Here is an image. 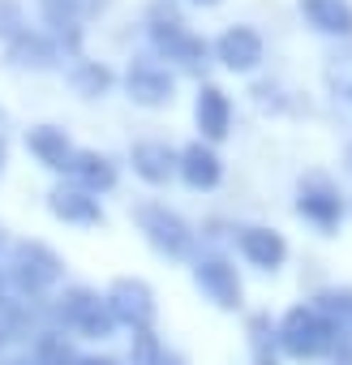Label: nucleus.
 <instances>
[{
	"mask_svg": "<svg viewBox=\"0 0 352 365\" xmlns=\"http://www.w3.org/2000/svg\"><path fill=\"white\" fill-rule=\"evenodd\" d=\"M125 91H129V99L142 103V108H163V103H172L176 78H172L167 69L142 61V65H133V69L125 73Z\"/></svg>",
	"mask_w": 352,
	"mask_h": 365,
	"instance_id": "9d476101",
	"label": "nucleus"
},
{
	"mask_svg": "<svg viewBox=\"0 0 352 365\" xmlns=\"http://www.w3.org/2000/svg\"><path fill=\"white\" fill-rule=\"evenodd\" d=\"M194 284H198L219 309H237V305H241V279H237V267H232L228 258H219V254L194 262Z\"/></svg>",
	"mask_w": 352,
	"mask_h": 365,
	"instance_id": "6e6552de",
	"label": "nucleus"
},
{
	"mask_svg": "<svg viewBox=\"0 0 352 365\" xmlns=\"http://www.w3.org/2000/svg\"><path fill=\"white\" fill-rule=\"evenodd\" d=\"M194 5H219V0H194Z\"/></svg>",
	"mask_w": 352,
	"mask_h": 365,
	"instance_id": "c85d7f7f",
	"label": "nucleus"
},
{
	"mask_svg": "<svg viewBox=\"0 0 352 365\" xmlns=\"http://www.w3.org/2000/svg\"><path fill=\"white\" fill-rule=\"evenodd\" d=\"M296 211L314 224V228H322V232H331V228H339V220H343V198H339V190H335V180L331 176H305L301 180V190H296Z\"/></svg>",
	"mask_w": 352,
	"mask_h": 365,
	"instance_id": "423d86ee",
	"label": "nucleus"
},
{
	"mask_svg": "<svg viewBox=\"0 0 352 365\" xmlns=\"http://www.w3.org/2000/svg\"><path fill=\"white\" fill-rule=\"evenodd\" d=\"M56 318L65 322V331L86 335V339H103L116 327V314H112L108 297H99L90 288H69L61 297V305H56Z\"/></svg>",
	"mask_w": 352,
	"mask_h": 365,
	"instance_id": "7ed1b4c3",
	"label": "nucleus"
},
{
	"mask_svg": "<svg viewBox=\"0 0 352 365\" xmlns=\"http://www.w3.org/2000/svg\"><path fill=\"white\" fill-rule=\"evenodd\" d=\"M22 365H43V361H22Z\"/></svg>",
	"mask_w": 352,
	"mask_h": 365,
	"instance_id": "c756f323",
	"label": "nucleus"
},
{
	"mask_svg": "<svg viewBox=\"0 0 352 365\" xmlns=\"http://www.w3.org/2000/svg\"><path fill=\"white\" fill-rule=\"evenodd\" d=\"M9 279L26 297H39V292H48L61 279V258L43 241H18L14 254H9Z\"/></svg>",
	"mask_w": 352,
	"mask_h": 365,
	"instance_id": "39448f33",
	"label": "nucleus"
},
{
	"mask_svg": "<svg viewBox=\"0 0 352 365\" xmlns=\"http://www.w3.org/2000/svg\"><path fill=\"white\" fill-rule=\"evenodd\" d=\"M48 207H52L56 220L78 224V228H95V224H103V207H99V198H95L90 190H82V185H61V190H52Z\"/></svg>",
	"mask_w": 352,
	"mask_h": 365,
	"instance_id": "f8f14e48",
	"label": "nucleus"
},
{
	"mask_svg": "<svg viewBox=\"0 0 352 365\" xmlns=\"http://www.w3.org/2000/svg\"><path fill=\"white\" fill-rule=\"evenodd\" d=\"M133 220H138V228L146 232V241L163 258H190L194 254V232H190V224L176 215V211H167L159 202H146V207L133 211Z\"/></svg>",
	"mask_w": 352,
	"mask_h": 365,
	"instance_id": "20e7f679",
	"label": "nucleus"
},
{
	"mask_svg": "<svg viewBox=\"0 0 352 365\" xmlns=\"http://www.w3.org/2000/svg\"><path fill=\"white\" fill-rule=\"evenodd\" d=\"M39 14H43L52 39L65 43V52L82 48V22H86V14L78 9V0H39Z\"/></svg>",
	"mask_w": 352,
	"mask_h": 365,
	"instance_id": "4468645a",
	"label": "nucleus"
},
{
	"mask_svg": "<svg viewBox=\"0 0 352 365\" xmlns=\"http://www.w3.org/2000/svg\"><path fill=\"white\" fill-rule=\"evenodd\" d=\"M318 301H322V309L335 318V327L352 331V288H331V292H322Z\"/></svg>",
	"mask_w": 352,
	"mask_h": 365,
	"instance_id": "5701e85b",
	"label": "nucleus"
},
{
	"mask_svg": "<svg viewBox=\"0 0 352 365\" xmlns=\"http://www.w3.org/2000/svg\"><path fill=\"white\" fill-rule=\"evenodd\" d=\"M5 339H9V327H5V322H0V344H5Z\"/></svg>",
	"mask_w": 352,
	"mask_h": 365,
	"instance_id": "cd10ccee",
	"label": "nucleus"
},
{
	"mask_svg": "<svg viewBox=\"0 0 352 365\" xmlns=\"http://www.w3.org/2000/svg\"><path fill=\"white\" fill-rule=\"evenodd\" d=\"M129 163H133V172L142 180L163 185V180H172V172H176V150L163 146V142H138L133 155H129Z\"/></svg>",
	"mask_w": 352,
	"mask_h": 365,
	"instance_id": "aec40b11",
	"label": "nucleus"
},
{
	"mask_svg": "<svg viewBox=\"0 0 352 365\" xmlns=\"http://www.w3.org/2000/svg\"><path fill=\"white\" fill-rule=\"evenodd\" d=\"M146 22H150L146 31H150V48H155V56H163V61H172V65H181V69H190V73H198V69L207 65V56H211L207 39H198V35L181 22V14L167 5V0L150 5Z\"/></svg>",
	"mask_w": 352,
	"mask_h": 365,
	"instance_id": "f257e3e1",
	"label": "nucleus"
},
{
	"mask_svg": "<svg viewBox=\"0 0 352 365\" xmlns=\"http://www.w3.org/2000/svg\"><path fill=\"white\" fill-rule=\"evenodd\" d=\"M301 18L326 39H352V5L348 0H301Z\"/></svg>",
	"mask_w": 352,
	"mask_h": 365,
	"instance_id": "ddd939ff",
	"label": "nucleus"
},
{
	"mask_svg": "<svg viewBox=\"0 0 352 365\" xmlns=\"http://www.w3.org/2000/svg\"><path fill=\"white\" fill-rule=\"evenodd\" d=\"M348 163H352V146H348Z\"/></svg>",
	"mask_w": 352,
	"mask_h": 365,
	"instance_id": "2f4dec72",
	"label": "nucleus"
},
{
	"mask_svg": "<svg viewBox=\"0 0 352 365\" xmlns=\"http://www.w3.org/2000/svg\"><path fill=\"white\" fill-rule=\"evenodd\" d=\"M194 116H198V129H202L207 142H219V138H228V129H232V103H228V95H224L219 86H202V91H198Z\"/></svg>",
	"mask_w": 352,
	"mask_h": 365,
	"instance_id": "dca6fc26",
	"label": "nucleus"
},
{
	"mask_svg": "<svg viewBox=\"0 0 352 365\" xmlns=\"http://www.w3.org/2000/svg\"><path fill=\"white\" fill-rule=\"evenodd\" d=\"M0 241H5V232H0Z\"/></svg>",
	"mask_w": 352,
	"mask_h": 365,
	"instance_id": "72a5a7b5",
	"label": "nucleus"
},
{
	"mask_svg": "<svg viewBox=\"0 0 352 365\" xmlns=\"http://www.w3.org/2000/svg\"><path fill=\"white\" fill-rule=\"evenodd\" d=\"M69 176H73V185H82L90 194H108L116 185V163L108 155H99V150H73Z\"/></svg>",
	"mask_w": 352,
	"mask_h": 365,
	"instance_id": "6ab92c4d",
	"label": "nucleus"
},
{
	"mask_svg": "<svg viewBox=\"0 0 352 365\" xmlns=\"http://www.w3.org/2000/svg\"><path fill=\"white\" fill-rule=\"evenodd\" d=\"M279 348L288 352V356H301V361H309V356H322V352H331L335 348V339H339V327L322 314V309H309V305H296V309H288L284 314V322H279Z\"/></svg>",
	"mask_w": 352,
	"mask_h": 365,
	"instance_id": "f03ea898",
	"label": "nucleus"
},
{
	"mask_svg": "<svg viewBox=\"0 0 352 365\" xmlns=\"http://www.w3.org/2000/svg\"><path fill=\"white\" fill-rule=\"evenodd\" d=\"M266 48H262V35L249 31V26H228L219 39H215V61L232 73H254L262 65Z\"/></svg>",
	"mask_w": 352,
	"mask_h": 365,
	"instance_id": "0eeeda50",
	"label": "nucleus"
},
{
	"mask_svg": "<svg viewBox=\"0 0 352 365\" xmlns=\"http://www.w3.org/2000/svg\"><path fill=\"white\" fill-rule=\"evenodd\" d=\"M26 150H31L43 168H52V172H69V163H73V142H69L65 129H56V125L31 129V133H26Z\"/></svg>",
	"mask_w": 352,
	"mask_h": 365,
	"instance_id": "f3484780",
	"label": "nucleus"
},
{
	"mask_svg": "<svg viewBox=\"0 0 352 365\" xmlns=\"http://www.w3.org/2000/svg\"><path fill=\"white\" fill-rule=\"evenodd\" d=\"M9 61H14L18 69H56V65H61V48H56V39L35 35V31L26 26L18 39H9Z\"/></svg>",
	"mask_w": 352,
	"mask_h": 365,
	"instance_id": "a211bd4d",
	"label": "nucleus"
},
{
	"mask_svg": "<svg viewBox=\"0 0 352 365\" xmlns=\"http://www.w3.org/2000/svg\"><path fill=\"white\" fill-rule=\"evenodd\" d=\"M237 245H241L245 262L258 267V271H275V267H284V258H288V245H284V237H279L275 228H241Z\"/></svg>",
	"mask_w": 352,
	"mask_h": 365,
	"instance_id": "2eb2a0df",
	"label": "nucleus"
},
{
	"mask_svg": "<svg viewBox=\"0 0 352 365\" xmlns=\"http://www.w3.org/2000/svg\"><path fill=\"white\" fill-rule=\"evenodd\" d=\"M167 365H181V361H167Z\"/></svg>",
	"mask_w": 352,
	"mask_h": 365,
	"instance_id": "473e14b6",
	"label": "nucleus"
},
{
	"mask_svg": "<svg viewBox=\"0 0 352 365\" xmlns=\"http://www.w3.org/2000/svg\"><path fill=\"white\" fill-rule=\"evenodd\" d=\"M176 172H181V180L190 190H215L219 176H224V163L211 150V142H190L181 155H176Z\"/></svg>",
	"mask_w": 352,
	"mask_h": 365,
	"instance_id": "9b49d317",
	"label": "nucleus"
},
{
	"mask_svg": "<svg viewBox=\"0 0 352 365\" xmlns=\"http://www.w3.org/2000/svg\"><path fill=\"white\" fill-rule=\"evenodd\" d=\"M69 82H73V91H78V95L99 99V95H108V91H112V69H103L99 61H78V65H73V73H69Z\"/></svg>",
	"mask_w": 352,
	"mask_h": 365,
	"instance_id": "412c9836",
	"label": "nucleus"
},
{
	"mask_svg": "<svg viewBox=\"0 0 352 365\" xmlns=\"http://www.w3.org/2000/svg\"><path fill=\"white\" fill-rule=\"evenodd\" d=\"M26 31V14H22V5L18 0H0V39H18Z\"/></svg>",
	"mask_w": 352,
	"mask_h": 365,
	"instance_id": "b1692460",
	"label": "nucleus"
},
{
	"mask_svg": "<svg viewBox=\"0 0 352 365\" xmlns=\"http://www.w3.org/2000/svg\"><path fill=\"white\" fill-rule=\"evenodd\" d=\"M0 163H5V146H0Z\"/></svg>",
	"mask_w": 352,
	"mask_h": 365,
	"instance_id": "7c9ffc66",
	"label": "nucleus"
},
{
	"mask_svg": "<svg viewBox=\"0 0 352 365\" xmlns=\"http://www.w3.org/2000/svg\"><path fill=\"white\" fill-rule=\"evenodd\" d=\"M69 365H116L108 356H69Z\"/></svg>",
	"mask_w": 352,
	"mask_h": 365,
	"instance_id": "a878e982",
	"label": "nucleus"
},
{
	"mask_svg": "<svg viewBox=\"0 0 352 365\" xmlns=\"http://www.w3.org/2000/svg\"><path fill=\"white\" fill-rule=\"evenodd\" d=\"M78 9H82L86 18H95V14H103V9H108V0H78Z\"/></svg>",
	"mask_w": 352,
	"mask_h": 365,
	"instance_id": "393cba45",
	"label": "nucleus"
},
{
	"mask_svg": "<svg viewBox=\"0 0 352 365\" xmlns=\"http://www.w3.org/2000/svg\"><path fill=\"white\" fill-rule=\"evenodd\" d=\"M335 91H339V99H343V103H352V73H348V78H339V82H335Z\"/></svg>",
	"mask_w": 352,
	"mask_h": 365,
	"instance_id": "bb28decb",
	"label": "nucleus"
},
{
	"mask_svg": "<svg viewBox=\"0 0 352 365\" xmlns=\"http://www.w3.org/2000/svg\"><path fill=\"white\" fill-rule=\"evenodd\" d=\"M108 305H112L116 322H125V327H150V318H155V292L142 279H116L108 288Z\"/></svg>",
	"mask_w": 352,
	"mask_h": 365,
	"instance_id": "1a4fd4ad",
	"label": "nucleus"
},
{
	"mask_svg": "<svg viewBox=\"0 0 352 365\" xmlns=\"http://www.w3.org/2000/svg\"><path fill=\"white\" fill-rule=\"evenodd\" d=\"M129 365H163V352H159V339L150 335V327H133Z\"/></svg>",
	"mask_w": 352,
	"mask_h": 365,
	"instance_id": "4be33fe9",
	"label": "nucleus"
}]
</instances>
